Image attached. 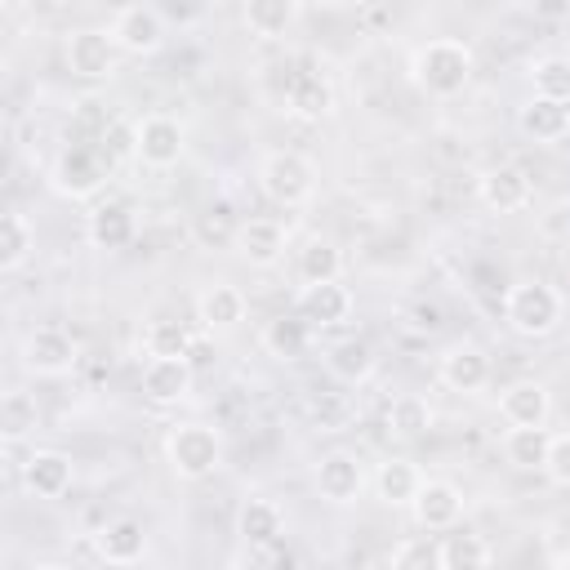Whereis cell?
<instances>
[{
	"mask_svg": "<svg viewBox=\"0 0 570 570\" xmlns=\"http://www.w3.org/2000/svg\"><path fill=\"white\" fill-rule=\"evenodd\" d=\"M321 361H325L330 379H338V383H347V387L365 383V379L374 374V365H379L374 343L361 338V334H343V338H334V343L321 352Z\"/></svg>",
	"mask_w": 570,
	"mask_h": 570,
	"instance_id": "cell-24",
	"label": "cell"
},
{
	"mask_svg": "<svg viewBox=\"0 0 570 570\" xmlns=\"http://www.w3.org/2000/svg\"><path fill=\"white\" fill-rule=\"evenodd\" d=\"M107 183V165L94 147L76 142V147H62L53 160H49V187L62 196V200H89L98 196Z\"/></svg>",
	"mask_w": 570,
	"mask_h": 570,
	"instance_id": "cell-7",
	"label": "cell"
},
{
	"mask_svg": "<svg viewBox=\"0 0 570 570\" xmlns=\"http://www.w3.org/2000/svg\"><path fill=\"white\" fill-rule=\"evenodd\" d=\"M566 316V298L548 281H512L503 294V321L517 338H548Z\"/></svg>",
	"mask_w": 570,
	"mask_h": 570,
	"instance_id": "cell-2",
	"label": "cell"
},
{
	"mask_svg": "<svg viewBox=\"0 0 570 570\" xmlns=\"http://www.w3.org/2000/svg\"><path fill=\"white\" fill-rule=\"evenodd\" d=\"M236 534H240L245 548H272V543L285 534V512H281V503H276V499H263V494L245 499V503L236 508Z\"/></svg>",
	"mask_w": 570,
	"mask_h": 570,
	"instance_id": "cell-26",
	"label": "cell"
},
{
	"mask_svg": "<svg viewBox=\"0 0 570 570\" xmlns=\"http://www.w3.org/2000/svg\"><path fill=\"white\" fill-rule=\"evenodd\" d=\"M18 481L31 499H62L76 481V463L71 454L53 450V445H36L22 463H18Z\"/></svg>",
	"mask_w": 570,
	"mask_h": 570,
	"instance_id": "cell-16",
	"label": "cell"
},
{
	"mask_svg": "<svg viewBox=\"0 0 570 570\" xmlns=\"http://www.w3.org/2000/svg\"><path fill=\"white\" fill-rule=\"evenodd\" d=\"M62 58H67V71L80 80H111L120 71V49L111 31H98V27H76L62 45Z\"/></svg>",
	"mask_w": 570,
	"mask_h": 570,
	"instance_id": "cell-9",
	"label": "cell"
},
{
	"mask_svg": "<svg viewBox=\"0 0 570 570\" xmlns=\"http://www.w3.org/2000/svg\"><path fill=\"white\" fill-rule=\"evenodd\" d=\"M285 111L298 120H325L334 111V85L316 62H294L285 76Z\"/></svg>",
	"mask_w": 570,
	"mask_h": 570,
	"instance_id": "cell-15",
	"label": "cell"
},
{
	"mask_svg": "<svg viewBox=\"0 0 570 570\" xmlns=\"http://www.w3.org/2000/svg\"><path fill=\"white\" fill-rule=\"evenodd\" d=\"M0 428H4V445H18L22 436H31L40 428V405L31 392L22 387H9L4 401H0Z\"/></svg>",
	"mask_w": 570,
	"mask_h": 570,
	"instance_id": "cell-33",
	"label": "cell"
},
{
	"mask_svg": "<svg viewBox=\"0 0 570 570\" xmlns=\"http://www.w3.org/2000/svg\"><path fill=\"white\" fill-rule=\"evenodd\" d=\"M312 485L325 503L334 508H352L365 494V463L356 450H325L312 468Z\"/></svg>",
	"mask_w": 570,
	"mask_h": 570,
	"instance_id": "cell-8",
	"label": "cell"
},
{
	"mask_svg": "<svg viewBox=\"0 0 570 570\" xmlns=\"http://www.w3.org/2000/svg\"><path fill=\"white\" fill-rule=\"evenodd\" d=\"M236 227H240V223L227 214V205H214V209H205V214L196 218V240H200V245H218V240H232Z\"/></svg>",
	"mask_w": 570,
	"mask_h": 570,
	"instance_id": "cell-38",
	"label": "cell"
},
{
	"mask_svg": "<svg viewBox=\"0 0 570 570\" xmlns=\"http://www.w3.org/2000/svg\"><path fill=\"white\" fill-rule=\"evenodd\" d=\"M490 374H494V370H490V356H485V347L472 343V338H459V343L441 347V356H436V379H441V387H450V392H459V396L485 392Z\"/></svg>",
	"mask_w": 570,
	"mask_h": 570,
	"instance_id": "cell-11",
	"label": "cell"
},
{
	"mask_svg": "<svg viewBox=\"0 0 570 570\" xmlns=\"http://www.w3.org/2000/svg\"><path fill=\"white\" fill-rule=\"evenodd\" d=\"M138 236V214L125 200H98L85 214V240L94 249H125Z\"/></svg>",
	"mask_w": 570,
	"mask_h": 570,
	"instance_id": "cell-20",
	"label": "cell"
},
{
	"mask_svg": "<svg viewBox=\"0 0 570 570\" xmlns=\"http://www.w3.org/2000/svg\"><path fill=\"white\" fill-rule=\"evenodd\" d=\"M548 423L539 428H508L503 432V459L517 468V472H543V459H548Z\"/></svg>",
	"mask_w": 570,
	"mask_h": 570,
	"instance_id": "cell-30",
	"label": "cell"
},
{
	"mask_svg": "<svg viewBox=\"0 0 570 570\" xmlns=\"http://www.w3.org/2000/svg\"><path fill=\"white\" fill-rule=\"evenodd\" d=\"M191 383H196L191 356H147V365H142V396L156 410L183 405L191 396Z\"/></svg>",
	"mask_w": 570,
	"mask_h": 570,
	"instance_id": "cell-18",
	"label": "cell"
},
{
	"mask_svg": "<svg viewBox=\"0 0 570 570\" xmlns=\"http://www.w3.org/2000/svg\"><path fill=\"white\" fill-rule=\"evenodd\" d=\"M476 200L490 209V214H521L530 200H534V178L512 165V160H499L490 169H481L476 178Z\"/></svg>",
	"mask_w": 570,
	"mask_h": 570,
	"instance_id": "cell-12",
	"label": "cell"
},
{
	"mask_svg": "<svg viewBox=\"0 0 570 570\" xmlns=\"http://www.w3.org/2000/svg\"><path fill=\"white\" fill-rule=\"evenodd\" d=\"M298 281L321 285V281H343V249L325 236H307L298 249Z\"/></svg>",
	"mask_w": 570,
	"mask_h": 570,
	"instance_id": "cell-31",
	"label": "cell"
},
{
	"mask_svg": "<svg viewBox=\"0 0 570 570\" xmlns=\"http://www.w3.org/2000/svg\"><path fill=\"white\" fill-rule=\"evenodd\" d=\"M258 191L281 209H298L316 196V165L303 151H267L258 160Z\"/></svg>",
	"mask_w": 570,
	"mask_h": 570,
	"instance_id": "cell-4",
	"label": "cell"
},
{
	"mask_svg": "<svg viewBox=\"0 0 570 570\" xmlns=\"http://www.w3.org/2000/svg\"><path fill=\"white\" fill-rule=\"evenodd\" d=\"M129 151L147 169H174L187 156V129L169 111H147L129 134Z\"/></svg>",
	"mask_w": 570,
	"mask_h": 570,
	"instance_id": "cell-5",
	"label": "cell"
},
{
	"mask_svg": "<svg viewBox=\"0 0 570 570\" xmlns=\"http://www.w3.org/2000/svg\"><path fill=\"white\" fill-rule=\"evenodd\" d=\"M552 561H557V566H570V543H566V548H561V552H557Z\"/></svg>",
	"mask_w": 570,
	"mask_h": 570,
	"instance_id": "cell-42",
	"label": "cell"
},
{
	"mask_svg": "<svg viewBox=\"0 0 570 570\" xmlns=\"http://www.w3.org/2000/svg\"><path fill=\"white\" fill-rule=\"evenodd\" d=\"M352 289L343 281H321V285H298L294 294V312L312 325V330H343L352 321Z\"/></svg>",
	"mask_w": 570,
	"mask_h": 570,
	"instance_id": "cell-17",
	"label": "cell"
},
{
	"mask_svg": "<svg viewBox=\"0 0 570 570\" xmlns=\"http://www.w3.org/2000/svg\"><path fill=\"white\" fill-rule=\"evenodd\" d=\"M552 414V392L539 379H517L499 392V419L508 428H539Z\"/></svg>",
	"mask_w": 570,
	"mask_h": 570,
	"instance_id": "cell-21",
	"label": "cell"
},
{
	"mask_svg": "<svg viewBox=\"0 0 570 570\" xmlns=\"http://www.w3.org/2000/svg\"><path fill=\"white\" fill-rule=\"evenodd\" d=\"M485 561H494V552H490V543H485L481 534L459 530V525H454V534H441V570L485 566Z\"/></svg>",
	"mask_w": 570,
	"mask_h": 570,
	"instance_id": "cell-35",
	"label": "cell"
},
{
	"mask_svg": "<svg viewBox=\"0 0 570 570\" xmlns=\"http://www.w3.org/2000/svg\"><path fill=\"white\" fill-rule=\"evenodd\" d=\"M419 485H423V468L414 459H405V454H392V459H383L374 468V494L387 508H410Z\"/></svg>",
	"mask_w": 570,
	"mask_h": 570,
	"instance_id": "cell-27",
	"label": "cell"
},
{
	"mask_svg": "<svg viewBox=\"0 0 570 570\" xmlns=\"http://www.w3.org/2000/svg\"><path fill=\"white\" fill-rule=\"evenodd\" d=\"M517 129L539 142V147H552L561 138H570V98H539L530 94L525 107H517Z\"/></svg>",
	"mask_w": 570,
	"mask_h": 570,
	"instance_id": "cell-22",
	"label": "cell"
},
{
	"mask_svg": "<svg viewBox=\"0 0 570 570\" xmlns=\"http://www.w3.org/2000/svg\"><path fill=\"white\" fill-rule=\"evenodd\" d=\"M303 18V0H240V22L254 40H285Z\"/></svg>",
	"mask_w": 570,
	"mask_h": 570,
	"instance_id": "cell-23",
	"label": "cell"
},
{
	"mask_svg": "<svg viewBox=\"0 0 570 570\" xmlns=\"http://www.w3.org/2000/svg\"><path fill=\"white\" fill-rule=\"evenodd\" d=\"M94 557L107 566H134L147 557V530L134 517H116L94 534Z\"/></svg>",
	"mask_w": 570,
	"mask_h": 570,
	"instance_id": "cell-25",
	"label": "cell"
},
{
	"mask_svg": "<svg viewBox=\"0 0 570 570\" xmlns=\"http://www.w3.org/2000/svg\"><path fill=\"white\" fill-rule=\"evenodd\" d=\"M18 361H22V370L36 374V379H62V374H71L76 361H80V343H76V334L62 330V325H36V330L22 334Z\"/></svg>",
	"mask_w": 570,
	"mask_h": 570,
	"instance_id": "cell-6",
	"label": "cell"
},
{
	"mask_svg": "<svg viewBox=\"0 0 570 570\" xmlns=\"http://www.w3.org/2000/svg\"><path fill=\"white\" fill-rule=\"evenodd\" d=\"M472 71H476V53L459 36L423 40L419 49H410V62H405L410 85L428 98H459L472 85Z\"/></svg>",
	"mask_w": 570,
	"mask_h": 570,
	"instance_id": "cell-1",
	"label": "cell"
},
{
	"mask_svg": "<svg viewBox=\"0 0 570 570\" xmlns=\"http://www.w3.org/2000/svg\"><path fill=\"white\" fill-rule=\"evenodd\" d=\"M463 508H468V499L450 476H423V485H419V494L410 503V517H414L419 530L445 534V530H454L463 521Z\"/></svg>",
	"mask_w": 570,
	"mask_h": 570,
	"instance_id": "cell-10",
	"label": "cell"
},
{
	"mask_svg": "<svg viewBox=\"0 0 570 570\" xmlns=\"http://www.w3.org/2000/svg\"><path fill=\"white\" fill-rule=\"evenodd\" d=\"M165 463L178 481H205L223 468V432L209 423H174L165 432Z\"/></svg>",
	"mask_w": 570,
	"mask_h": 570,
	"instance_id": "cell-3",
	"label": "cell"
},
{
	"mask_svg": "<svg viewBox=\"0 0 570 570\" xmlns=\"http://www.w3.org/2000/svg\"><path fill=\"white\" fill-rule=\"evenodd\" d=\"M191 312H196V325H200L209 338H218V334L240 330V321H245L249 303H245L240 285H232V281H214V285H205V289L196 294Z\"/></svg>",
	"mask_w": 570,
	"mask_h": 570,
	"instance_id": "cell-19",
	"label": "cell"
},
{
	"mask_svg": "<svg viewBox=\"0 0 570 570\" xmlns=\"http://www.w3.org/2000/svg\"><path fill=\"white\" fill-rule=\"evenodd\" d=\"M36 249V227L22 209H4L0 218V267L4 272H18Z\"/></svg>",
	"mask_w": 570,
	"mask_h": 570,
	"instance_id": "cell-32",
	"label": "cell"
},
{
	"mask_svg": "<svg viewBox=\"0 0 570 570\" xmlns=\"http://www.w3.org/2000/svg\"><path fill=\"white\" fill-rule=\"evenodd\" d=\"M312 334H316V330H312L298 312H289V316H272V321L263 325L258 343H263V352L276 356V361H303L307 347H312Z\"/></svg>",
	"mask_w": 570,
	"mask_h": 570,
	"instance_id": "cell-28",
	"label": "cell"
},
{
	"mask_svg": "<svg viewBox=\"0 0 570 570\" xmlns=\"http://www.w3.org/2000/svg\"><path fill=\"white\" fill-rule=\"evenodd\" d=\"M191 343H196V334L183 321H169V316L147 321V330H142V352L147 356H187Z\"/></svg>",
	"mask_w": 570,
	"mask_h": 570,
	"instance_id": "cell-34",
	"label": "cell"
},
{
	"mask_svg": "<svg viewBox=\"0 0 570 570\" xmlns=\"http://www.w3.org/2000/svg\"><path fill=\"white\" fill-rule=\"evenodd\" d=\"M543 476H548V485H557V490H570V432H561V436H552V441H548Z\"/></svg>",
	"mask_w": 570,
	"mask_h": 570,
	"instance_id": "cell-39",
	"label": "cell"
},
{
	"mask_svg": "<svg viewBox=\"0 0 570 570\" xmlns=\"http://www.w3.org/2000/svg\"><path fill=\"white\" fill-rule=\"evenodd\" d=\"M232 249L240 254V263L267 272V267H276V263L285 258V249H289V227H285L281 218H272V214L240 218V227H236V236H232Z\"/></svg>",
	"mask_w": 570,
	"mask_h": 570,
	"instance_id": "cell-13",
	"label": "cell"
},
{
	"mask_svg": "<svg viewBox=\"0 0 570 570\" xmlns=\"http://www.w3.org/2000/svg\"><path fill=\"white\" fill-rule=\"evenodd\" d=\"M387 566L392 570H441V543L428 539V534H414V539H405V543L392 548Z\"/></svg>",
	"mask_w": 570,
	"mask_h": 570,
	"instance_id": "cell-37",
	"label": "cell"
},
{
	"mask_svg": "<svg viewBox=\"0 0 570 570\" xmlns=\"http://www.w3.org/2000/svg\"><path fill=\"white\" fill-rule=\"evenodd\" d=\"M530 89L539 98H570V58L566 53H543L530 62Z\"/></svg>",
	"mask_w": 570,
	"mask_h": 570,
	"instance_id": "cell-36",
	"label": "cell"
},
{
	"mask_svg": "<svg viewBox=\"0 0 570 570\" xmlns=\"http://www.w3.org/2000/svg\"><path fill=\"white\" fill-rule=\"evenodd\" d=\"M325 9H365L370 0H321Z\"/></svg>",
	"mask_w": 570,
	"mask_h": 570,
	"instance_id": "cell-41",
	"label": "cell"
},
{
	"mask_svg": "<svg viewBox=\"0 0 570 570\" xmlns=\"http://www.w3.org/2000/svg\"><path fill=\"white\" fill-rule=\"evenodd\" d=\"M432 405H428V396H419V392H401V396H392L387 401V414H383V423H387V432L396 436V441H419V436H428L432 432Z\"/></svg>",
	"mask_w": 570,
	"mask_h": 570,
	"instance_id": "cell-29",
	"label": "cell"
},
{
	"mask_svg": "<svg viewBox=\"0 0 570 570\" xmlns=\"http://www.w3.org/2000/svg\"><path fill=\"white\" fill-rule=\"evenodd\" d=\"M525 4L539 22H566L570 18V0H525Z\"/></svg>",
	"mask_w": 570,
	"mask_h": 570,
	"instance_id": "cell-40",
	"label": "cell"
},
{
	"mask_svg": "<svg viewBox=\"0 0 570 570\" xmlns=\"http://www.w3.org/2000/svg\"><path fill=\"white\" fill-rule=\"evenodd\" d=\"M107 31H111L116 49L129 58H151L165 45V18L151 4H120Z\"/></svg>",
	"mask_w": 570,
	"mask_h": 570,
	"instance_id": "cell-14",
	"label": "cell"
}]
</instances>
